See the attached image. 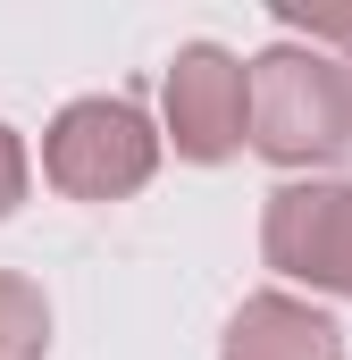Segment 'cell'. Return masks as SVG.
I'll list each match as a JSON object with an SVG mask.
<instances>
[{"label": "cell", "instance_id": "obj_6", "mask_svg": "<svg viewBox=\"0 0 352 360\" xmlns=\"http://www.w3.org/2000/svg\"><path fill=\"white\" fill-rule=\"evenodd\" d=\"M51 344V302H42V285H25V276L0 269V360H42Z\"/></svg>", "mask_w": 352, "mask_h": 360}, {"label": "cell", "instance_id": "obj_3", "mask_svg": "<svg viewBox=\"0 0 352 360\" xmlns=\"http://www.w3.org/2000/svg\"><path fill=\"white\" fill-rule=\"evenodd\" d=\"M160 101H168L176 160H193V168H218V160H235L252 143V68L235 51H218V42H184L168 59Z\"/></svg>", "mask_w": 352, "mask_h": 360}, {"label": "cell", "instance_id": "obj_2", "mask_svg": "<svg viewBox=\"0 0 352 360\" xmlns=\"http://www.w3.org/2000/svg\"><path fill=\"white\" fill-rule=\"evenodd\" d=\"M160 168V134L134 101L118 92H92V101H68L42 134V176L59 184L68 201H126L143 193Z\"/></svg>", "mask_w": 352, "mask_h": 360}, {"label": "cell", "instance_id": "obj_1", "mask_svg": "<svg viewBox=\"0 0 352 360\" xmlns=\"http://www.w3.org/2000/svg\"><path fill=\"white\" fill-rule=\"evenodd\" d=\"M252 151L277 168H327L352 151V68L319 42H268L252 59Z\"/></svg>", "mask_w": 352, "mask_h": 360}, {"label": "cell", "instance_id": "obj_4", "mask_svg": "<svg viewBox=\"0 0 352 360\" xmlns=\"http://www.w3.org/2000/svg\"><path fill=\"white\" fill-rule=\"evenodd\" d=\"M260 260L277 276H302V285L352 302V176L277 184L260 210Z\"/></svg>", "mask_w": 352, "mask_h": 360}, {"label": "cell", "instance_id": "obj_8", "mask_svg": "<svg viewBox=\"0 0 352 360\" xmlns=\"http://www.w3.org/2000/svg\"><path fill=\"white\" fill-rule=\"evenodd\" d=\"M302 25V42H319V51H344V68H352V17H294Z\"/></svg>", "mask_w": 352, "mask_h": 360}, {"label": "cell", "instance_id": "obj_7", "mask_svg": "<svg viewBox=\"0 0 352 360\" xmlns=\"http://www.w3.org/2000/svg\"><path fill=\"white\" fill-rule=\"evenodd\" d=\"M17 201H25V143L0 126V218H8Z\"/></svg>", "mask_w": 352, "mask_h": 360}, {"label": "cell", "instance_id": "obj_5", "mask_svg": "<svg viewBox=\"0 0 352 360\" xmlns=\"http://www.w3.org/2000/svg\"><path fill=\"white\" fill-rule=\"evenodd\" d=\"M218 360H344V335L327 310L294 302V293H252L235 319H227V344Z\"/></svg>", "mask_w": 352, "mask_h": 360}]
</instances>
